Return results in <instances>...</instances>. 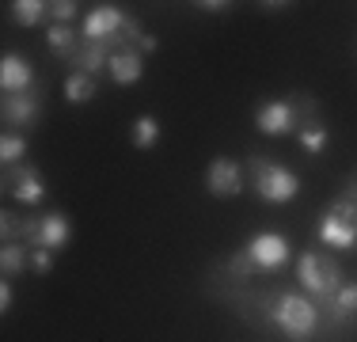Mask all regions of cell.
Returning <instances> with one entry per match:
<instances>
[{"label": "cell", "mask_w": 357, "mask_h": 342, "mask_svg": "<svg viewBox=\"0 0 357 342\" xmlns=\"http://www.w3.org/2000/svg\"><path fill=\"white\" fill-rule=\"evenodd\" d=\"M266 315H270V323H274V327L282 331L285 339H293V342L312 339L316 320H319L316 304H312L308 297H301V293H282L274 304H270Z\"/></svg>", "instance_id": "1"}, {"label": "cell", "mask_w": 357, "mask_h": 342, "mask_svg": "<svg viewBox=\"0 0 357 342\" xmlns=\"http://www.w3.org/2000/svg\"><path fill=\"white\" fill-rule=\"evenodd\" d=\"M251 171H255V191H259L262 202L282 205V202H293L296 194H301V179H296L289 168L274 164V160L251 156Z\"/></svg>", "instance_id": "2"}, {"label": "cell", "mask_w": 357, "mask_h": 342, "mask_svg": "<svg viewBox=\"0 0 357 342\" xmlns=\"http://www.w3.org/2000/svg\"><path fill=\"white\" fill-rule=\"evenodd\" d=\"M296 278H301V285L308 289L312 297H335L338 293V267L335 262H327V255L319 251H304L301 262H296Z\"/></svg>", "instance_id": "3"}, {"label": "cell", "mask_w": 357, "mask_h": 342, "mask_svg": "<svg viewBox=\"0 0 357 342\" xmlns=\"http://www.w3.org/2000/svg\"><path fill=\"white\" fill-rule=\"evenodd\" d=\"M69 239V217L65 213H50L42 221H23V244L42 247V251H61Z\"/></svg>", "instance_id": "4"}, {"label": "cell", "mask_w": 357, "mask_h": 342, "mask_svg": "<svg viewBox=\"0 0 357 342\" xmlns=\"http://www.w3.org/2000/svg\"><path fill=\"white\" fill-rule=\"evenodd\" d=\"M248 259L255 270H278L289 259V239L282 232H259L248 244Z\"/></svg>", "instance_id": "5"}, {"label": "cell", "mask_w": 357, "mask_h": 342, "mask_svg": "<svg viewBox=\"0 0 357 342\" xmlns=\"http://www.w3.org/2000/svg\"><path fill=\"white\" fill-rule=\"evenodd\" d=\"M126 23H130V20H126L114 4H99V8H91L88 20H84V38L96 46V42H103V38H114Z\"/></svg>", "instance_id": "6"}, {"label": "cell", "mask_w": 357, "mask_h": 342, "mask_svg": "<svg viewBox=\"0 0 357 342\" xmlns=\"http://www.w3.org/2000/svg\"><path fill=\"white\" fill-rule=\"evenodd\" d=\"M206 186L209 194H217V198H232V194H240L243 186V175H240V164L228 156H217L213 164L206 171Z\"/></svg>", "instance_id": "7"}, {"label": "cell", "mask_w": 357, "mask_h": 342, "mask_svg": "<svg viewBox=\"0 0 357 342\" xmlns=\"http://www.w3.org/2000/svg\"><path fill=\"white\" fill-rule=\"evenodd\" d=\"M293 122H296V110H293V103H285V99H270L266 107H259V114H255V126H259V133H266V137L289 133Z\"/></svg>", "instance_id": "8"}, {"label": "cell", "mask_w": 357, "mask_h": 342, "mask_svg": "<svg viewBox=\"0 0 357 342\" xmlns=\"http://www.w3.org/2000/svg\"><path fill=\"white\" fill-rule=\"evenodd\" d=\"M319 239L327 247H335V251H350V247H357V221L354 217H338V213H323Z\"/></svg>", "instance_id": "9"}, {"label": "cell", "mask_w": 357, "mask_h": 342, "mask_svg": "<svg viewBox=\"0 0 357 342\" xmlns=\"http://www.w3.org/2000/svg\"><path fill=\"white\" fill-rule=\"evenodd\" d=\"M31 61L20 54H4V61H0V88L4 91H15V96H23V91L31 88Z\"/></svg>", "instance_id": "10"}, {"label": "cell", "mask_w": 357, "mask_h": 342, "mask_svg": "<svg viewBox=\"0 0 357 342\" xmlns=\"http://www.w3.org/2000/svg\"><path fill=\"white\" fill-rule=\"evenodd\" d=\"M107 73H110V80H114V84H122V88H130V84H137L141 76H144V65H141V57H137V54H130V50H122V54H110V61H107Z\"/></svg>", "instance_id": "11"}, {"label": "cell", "mask_w": 357, "mask_h": 342, "mask_svg": "<svg viewBox=\"0 0 357 342\" xmlns=\"http://www.w3.org/2000/svg\"><path fill=\"white\" fill-rule=\"evenodd\" d=\"M12 194H15V202H23V205H38L42 194H46L38 171H35V168H23L20 175H15V191H12Z\"/></svg>", "instance_id": "12"}, {"label": "cell", "mask_w": 357, "mask_h": 342, "mask_svg": "<svg viewBox=\"0 0 357 342\" xmlns=\"http://www.w3.org/2000/svg\"><path fill=\"white\" fill-rule=\"evenodd\" d=\"M4 118H8V126H23V130H27V126L38 118V99H31V96L8 99L4 103Z\"/></svg>", "instance_id": "13"}, {"label": "cell", "mask_w": 357, "mask_h": 342, "mask_svg": "<svg viewBox=\"0 0 357 342\" xmlns=\"http://www.w3.org/2000/svg\"><path fill=\"white\" fill-rule=\"evenodd\" d=\"M91 96H96V80H91L88 73H69V80H65V99L69 103H88Z\"/></svg>", "instance_id": "14"}, {"label": "cell", "mask_w": 357, "mask_h": 342, "mask_svg": "<svg viewBox=\"0 0 357 342\" xmlns=\"http://www.w3.org/2000/svg\"><path fill=\"white\" fill-rule=\"evenodd\" d=\"M296 141H301L304 152H312V156H316V152H323V149L331 144V133H327V126L312 122V126H304V130L296 133Z\"/></svg>", "instance_id": "15"}, {"label": "cell", "mask_w": 357, "mask_h": 342, "mask_svg": "<svg viewBox=\"0 0 357 342\" xmlns=\"http://www.w3.org/2000/svg\"><path fill=\"white\" fill-rule=\"evenodd\" d=\"M46 12H50V4H42V0H15V4H12L15 23H23V27H35Z\"/></svg>", "instance_id": "16"}, {"label": "cell", "mask_w": 357, "mask_h": 342, "mask_svg": "<svg viewBox=\"0 0 357 342\" xmlns=\"http://www.w3.org/2000/svg\"><path fill=\"white\" fill-rule=\"evenodd\" d=\"M0 262H4V274H20V270L31 267V251H27L23 244H4Z\"/></svg>", "instance_id": "17"}, {"label": "cell", "mask_w": 357, "mask_h": 342, "mask_svg": "<svg viewBox=\"0 0 357 342\" xmlns=\"http://www.w3.org/2000/svg\"><path fill=\"white\" fill-rule=\"evenodd\" d=\"M156 137H160V122L152 114H141L137 122H133V144H137V149H152Z\"/></svg>", "instance_id": "18"}, {"label": "cell", "mask_w": 357, "mask_h": 342, "mask_svg": "<svg viewBox=\"0 0 357 342\" xmlns=\"http://www.w3.org/2000/svg\"><path fill=\"white\" fill-rule=\"evenodd\" d=\"M27 156V137L20 133H4V141H0V160H4L8 168L20 164V160Z\"/></svg>", "instance_id": "19"}, {"label": "cell", "mask_w": 357, "mask_h": 342, "mask_svg": "<svg viewBox=\"0 0 357 342\" xmlns=\"http://www.w3.org/2000/svg\"><path fill=\"white\" fill-rule=\"evenodd\" d=\"M331 304H335V315L338 320H346V315L357 312V285L350 281V285H338V293L331 297Z\"/></svg>", "instance_id": "20"}, {"label": "cell", "mask_w": 357, "mask_h": 342, "mask_svg": "<svg viewBox=\"0 0 357 342\" xmlns=\"http://www.w3.org/2000/svg\"><path fill=\"white\" fill-rule=\"evenodd\" d=\"M107 61H110V54H103V46L96 42V46H88L80 57H76V73H88L91 76L99 65H107Z\"/></svg>", "instance_id": "21"}, {"label": "cell", "mask_w": 357, "mask_h": 342, "mask_svg": "<svg viewBox=\"0 0 357 342\" xmlns=\"http://www.w3.org/2000/svg\"><path fill=\"white\" fill-rule=\"evenodd\" d=\"M46 42H50V50H54V54H69L73 50V31L65 27V23H54V27H50V34H46Z\"/></svg>", "instance_id": "22"}, {"label": "cell", "mask_w": 357, "mask_h": 342, "mask_svg": "<svg viewBox=\"0 0 357 342\" xmlns=\"http://www.w3.org/2000/svg\"><path fill=\"white\" fill-rule=\"evenodd\" d=\"M31 270H35V274H50V270H54V251L35 247V251H31Z\"/></svg>", "instance_id": "23"}, {"label": "cell", "mask_w": 357, "mask_h": 342, "mask_svg": "<svg viewBox=\"0 0 357 342\" xmlns=\"http://www.w3.org/2000/svg\"><path fill=\"white\" fill-rule=\"evenodd\" d=\"M50 12H54L57 23H69L76 15V4H73V0H57V4H50Z\"/></svg>", "instance_id": "24"}, {"label": "cell", "mask_w": 357, "mask_h": 342, "mask_svg": "<svg viewBox=\"0 0 357 342\" xmlns=\"http://www.w3.org/2000/svg\"><path fill=\"white\" fill-rule=\"evenodd\" d=\"M327 213H338V217H354V221H357V205H354V202H346V198H342V202H335Z\"/></svg>", "instance_id": "25"}, {"label": "cell", "mask_w": 357, "mask_h": 342, "mask_svg": "<svg viewBox=\"0 0 357 342\" xmlns=\"http://www.w3.org/2000/svg\"><path fill=\"white\" fill-rule=\"evenodd\" d=\"M232 270H236V274H255L251 259H248V251H243V255H236V259H232Z\"/></svg>", "instance_id": "26"}, {"label": "cell", "mask_w": 357, "mask_h": 342, "mask_svg": "<svg viewBox=\"0 0 357 342\" xmlns=\"http://www.w3.org/2000/svg\"><path fill=\"white\" fill-rule=\"evenodd\" d=\"M0 308H4V312L12 308V285H8V281L0 285Z\"/></svg>", "instance_id": "27"}, {"label": "cell", "mask_w": 357, "mask_h": 342, "mask_svg": "<svg viewBox=\"0 0 357 342\" xmlns=\"http://www.w3.org/2000/svg\"><path fill=\"white\" fill-rule=\"evenodd\" d=\"M198 8H206V12H225V0H206V4H198Z\"/></svg>", "instance_id": "28"}, {"label": "cell", "mask_w": 357, "mask_h": 342, "mask_svg": "<svg viewBox=\"0 0 357 342\" xmlns=\"http://www.w3.org/2000/svg\"><path fill=\"white\" fill-rule=\"evenodd\" d=\"M137 42H141V46H144V50H149V54H152V50H156V38H152V34H141V38H137Z\"/></svg>", "instance_id": "29"}]
</instances>
